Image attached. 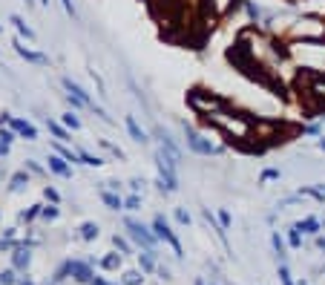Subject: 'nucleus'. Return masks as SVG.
Returning a JSON list of instances; mask_svg holds the SVG:
<instances>
[{
	"label": "nucleus",
	"mask_w": 325,
	"mask_h": 285,
	"mask_svg": "<svg viewBox=\"0 0 325 285\" xmlns=\"http://www.w3.org/2000/svg\"><path fill=\"white\" fill-rule=\"evenodd\" d=\"M69 277L75 279V282L87 285L95 279V271H92V262L89 259H69Z\"/></svg>",
	"instance_id": "423d86ee"
},
{
	"label": "nucleus",
	"mask_w": 325,
	"mask_h": 285,
	"mask_svg": "<svg viewBox=\"0 0 325 285\" xmlns=\"http://www.w3.org/2000/svg\"><path fill=\"white\" fill-rule=\"evenodd\" d=\"M296 231H299V234H308V236H317L319 234V219L317 216H305V219H299L296 222Z\"/></svg>",
	"instance_id": "f3484780"
},
{
	"label": "nucleus",
	"mask_w": 325,
	"mask_h": 285,
	"mask_svg": "<svg viewBox=\"0 0 325 285\" xmlns=\"http://www.w3.org/2000/svg\"><path fill=\"white\" fill-rule=\"evenodd\" d=\"M141 205H144V199H141V193H127V196H124V211H141Z\"/></svg>",
	"instance_id": "5701e85b"
},
{
	"label": "nucleus",
	"mask_w": 325,
	"mask_h": 285,
	"mask_svg": "<svg viewBox=\"0 0 325 285\" xmlns=\"http://www.w3.org/2000/svg\"><path fill=\"white\" fill-rule=\"evenodd\" d=\"M98 196H101V202L107 205V211H124V196L121 193H112V190L101 187L98 190Z\"/></svg>",
	"instance_id": "2eb2a0df"
},
{
	"label": "nucleus",
	"mask_w": 325,
	"mask_h": 285,
	"mask_svg": "<svg viewBox=\"0 0 325 285\" xmlns=\"http://www.w3.org/2000/svg\"><path fill=\"white\" fill-rule=\"evenodd\" d=\"M29 182H32V176L26 173V170H17V173H12L9 176V193H23V190L29 187Z\"/></svg>",
	"instance_id": "ddd939ff"
},
{
	"label": "nucleus",
	"mask_w": 325,
	"mask_h": 285,
	"mask_svg": "<svg viewBox=\"0 0 325 285\" xmlns=\"http://www.w3.org/2000/svg\"><path fill=\"white\" fill-rule=\"evenodd\" d=\"M61 87H64V89H66V92H69V95H78L81 101H87V104H92V95H89V92H87V89L81 87L78 81H72V78H66V75H64V78H61Z\"/></svg>",
	"instance_id": "4468645a"
},
{
	"label": "nucleus",
	"mask_w": 325,
	"mask_h": 285,
	"mask_svg": "<svg viewBox=\"0 0 325 285\" xmlns=\"http://www.w3.org/2000/svg\"><path fill=\"white\" fill-rule=\"evenodd\" d=\"M78 236L84 242H92V239H98V225L95 222H84V225L78 227Z\"/></svg>",
	"instance_id": "412c9836"
},
{
	"label": "nucleus",
	"mask_w": 325,
	"mask_h": 285,
	"mask_svg": "<svg viewBox=\"0 0 325 285\" xmlns=\"http://www.w3.org/2000/svg\"><path fill=\"white\" fill-rule=\"evenodd\" d=\"M245 12H247V17H251V23H259L262 21V9L253 3V0H245Z\"/></svg>",
	"instance_id": "2f4dec72"
},
{
	"label": "nucleus",
	"mask_w": 325,
	"mask_h": 285,
	"mask_svg": "<svg viewBox=\"0 0 325 285\" xmlns=\"http://www.w3.org/2000/svg\"><path fill=\"white\" fill-rule=\"evenodd\" d=\"M181 130H184V144H187V150L196 153V156L210 159V156H224V150H227L224 144H216L213 139H207L202 130H196V127L187 124V121H181Z\"/></svg>",
	"instance_id": "f257e3e1"
},
{
	"label": "nucleus",
	"mask_w": 325,
	"mask_h": 285,
	"mask_svg": "<svg viewBox=\"0 0 325 285\" xmlns=\"http://www.w3.org/2000/svg\"><path fill=\"white\" fill-rule=\"evenodd\" d=\"M46 130H49V136L55 141H64V144H69L72 141V130H66L61 121H55V118H46Z\"/></svg>",
	"instance_id": "f8f14e48"
},
{
	"label": "nucleus",
	"mask_w": 325,
	"mask_h": 285,
	"mask_svg": "<svg viewBox=\"0 0 325 285\" xmlns=\"http://www.w3.org/2000/svg\"><path fill=\"white\" fill-rule=\"evenodd\" d=\"M288 245H291V248H299V245H302V234H299L296 227H291V231H288Z\"/></svg>",
	"instance_id": "4c0bfd02"
},
{
	"label": "nucleus",
	"mask_w": 325,
	"mask_h": 285,
	"mask_svg": "<svg viewBox=\"0 0 325 285\" xmlns=\"http://www.w3.org/2000/svg\"><path fill=\"white\" fill-rule=\"evenodd\" d=\"M66 277H69V259H66V262H61L58 268H55V277H52L46 285H61Z\"/></svg>",
	"instance_id": "bb28decb"
},
{
	"label": "nucleus",
	"mask_w": 325,
	"mask_h": 285,
	"mask_svg": "<svg viewBox=\"0 0 325 285\" xmlns=\"http://www.w3.org/2000/svg\"><path fill=\"white\" fill-rule=\"evenodd\" d=\"M12 130H15L17 139H23V141H37V127L32 124L29 118H15V121H12Z\"/></svg>",
	"instance_id": "1a4fd4ad"
},
{
	"label": "nucleus",
	"mask_w": 325,
	"mask_h": 285,
	"mask_svg": "<svg viewBox=\"0 0 325 285\" xmlns=\"http://www.w3.org/2000/svg\"><path fill=\"white\" fill-rule=\"evenodd\" d=\"M144 282V271H127L121 277V285H141Z\"/></svg>",
	"instance_id": "c756f323"
},
{
	"label": "nucleus",
	"mask_w": 325,
	"mask_h": 285,
	"mask_svg": "<svg viewBox=\"0 0 325 285\" xmlns=\"http://www.w3.org/2000/svg\"><path fill=\"white\" fill-rule=\"evenodd\" d=\"M0 141H3V144H9V147H12V144H15V141H17V132L12 130V127H0Z\"/></svg>",
	"instance_id": "f704fd0d"
},
{
	"label": "nucleus",
	"mask_w": 325,
	"mask_h": 285,
	"mask_svg": "<svg viewBox=\"0 0 325 285\" xmlns=\"http://www.w3.org/2000/svg\"><path fill=\"white\" fill-rule=\"evenodd\" d=\"M9 156V144H3V141H0V159H6Z\"/></svg>",
	"instance_id": "de8ad7c7"
},
{
	"label": "nucleus",
	"mask_w": 325,
	"mask_h": 285,
	"mask_svg": "<svg viewBox=\"0 0 325 285\" xmlns=\"http://www.w3.org/2000/svg\"><path fill=\"white\" fill-rule=\"evenodd\" d=\"M98 144H101V147H104V150H107V153H112V156H116V159H127V156H124V150H121V147H116V144H109V141H107V139H101V141H98Z\"/></svg>",
	"instance_id": "e433bc0d"
},
{
	"label": "nucleus",
	"mask_w": 325,
	"mask_h": 285,
	"mask_svg": "<svg viewBox=\"0 0 325 285\" xmlns=\"http://www.w3.org/2000/svg\"><path fill=\"white\" fill-rule=\"evenodd\" d=\"M61 124H64L66 130L78 132V130H81V118H78V112H75V110H66L64 116H61Z\"/></svg>",
	"instance_id": "aec40b11"
},
{
	"label": "nucleus",
	"mask_w": 325,
	"mask_h": 285,
	"mask_svg": "<svg viewBox=\"0 0 325 285\" xmlns=\"http://www.w3.org/2000/svg\"><path fill=\"white\" fill-rule=\"evenodd\" d=\"M144 187H147V182L141 179V176H132L130 179V190L132 193H144Z\"/></svg>",
	"instance_id": "58836bf2"
},
{
	"label": "nucleus",
	"mask_w": 325,
	"mask_h": 285,
	"mask_svg": "<svg viewBox=\"0 0 325 285\" xmlns=\"http://www.w3.org/2000/svg\"><path fill=\"white\" fill-rule=\"evenodd\" d=\"M156 274H159L161 279H170V268H164V265H159V268H156Z\"/></svg>",
	"instance_id": "49530a36"
},
{
	"label": "nucleus",
	"mask_w": 325,
	"mask_h": 285,
	"mask_svg": "<svg viewBox=\"0 0 325 285\" xmlns=\"http://www.w3.org/2000/svg\"><path fill=\"white\" fill-rule=\"evenodd\" d=\"M61 6H64V12L72 17V21H78V9H75V0H61Z\"/></svg>",
	"instance_id": "ea45409f"
},
{
	"label": "nucleus",
	"mask_w": 325,
	"mask_h": 285,
	"mask_svg": "<svg viewBox=\"0 0 325 285\" xmlns=\"http://www.w3.org/2000/svg\"><path fill=\"white\" fill-rule=\"evenodd\" d=\"M124 127H127V132H130V139L136 141V144L147 147L150 144V132L144 130V127L136 121V116H124Z\"/></svg>",
	"instance_id": "6e6552de"
},
{
	"label": "nucleus",
	"mask_w": 325,
	"mask_h": 285,
	"mask_svg": "<svg viewBox=\"0 0 325 285\" xmlns=\"http://www.w3.org/2000/svg\"><path fill=\"white\" fill-rule=\"evenodd\" d=\"M152 234L159 236L161 242H167V245H170V248H173V254H176V259H181V256H184V248H181V242H179V236L173 234V227H170V222L164 219V216H156V219H152Z\"/></svg>",
	"instance_id": "7ed1b4c3"
},
{
	"label": "nucleus",
	"mask_w": 325,
	"mask_h": 285,
	"mask_svg": "<svg viewBox=\"0 0 325 285\" xmlns=\"http://www.w3.org/2000/svg\"><path fill=\"white\" fill-rule=\"evenodd\" d=\"M9 23H12V26H15V32H17V37H23V41H26V44H35L37 41V32L32 29L29 23L23 21L21 15H12L9 17Z\"/></svg>",
	"instance_id": "9d476101"
},
{
	"label": "nucleus",
	"mask_w": 325,
	"mask_h": 285,
	"mask_svg": "<svg viewBox=\"0 0 325 285\" xmlns=\"http://www.w3.org/2000/svg\"><path fill=\"white\" fill-rule=\"evenodd\" d=\"M0 32H3V23H0Z\"/></svg>",
	"instance_id": "6e6d98bb"
},
{
	"label": "nucleus",
	"mask_w": 325,
	"mask_h": 285,
	"mask_svg": "<svg viewBox=\"0 0 325 285\" xmlns=\"http://www.w3.org/2000/svg\"><path fill=\"white\" fill-rule=\"evenodd\" d=\"M317 147H319V150L325 153V139H319V141H317Z\"/></svg>",
	"instance_id": "3c124183"
},
{
	"label": "nucleus",
	"mask_w": 325,
	"mask_h": 285,
	"mask_svg": "<svg viewBox=\"0 0 325 285\" xmlns=\"http://www.w3.org/2000/svg\"><path fill=\"white\" fill-rule=\"evenodd\" d=\"M12 49L21 55L26 64H35V66H49V55H44V52H37V49H32V46H26V41L23 37H15L12 41Z\"/></svg>",
	"instance_id": "39448f33"
},
{
	"label": "nucleus",
	"mask_w": 325,
	"mask_h": 285,
	"mask_svg": "<svg viewBox=\"0 0 325 285\" xmlns=\"http://www.w3.org/2000/svg\"><path fill=\"white\" fill-rule=\"evenodd\" d=\"M98 265H101L104 271H118V268H121V254H118V251H112V254H107Z\"/></svg>",
	"instance_id": "b1692460"
},
{
	"label": "nucleus",
	"mask_w": 325,
	"mask_h": 285,
	"mask_svg": "<svg viewBox=\"0 0 325 285\" xmlns=\"http://www.w3.org/2000/svg\"><path fill=\"white\" fill-rule=\"evenodd\" d=\"M210 285H216V282H210Z\"/></svg>",
	"instance_id": "4d7b16f0"
},
{
	"label": "nucleus",
	"mask_w": 325,
	"mask_h": 285,
	"mask_svg": "<svg viewBox=\"0 0 325 285\" xmlns=\"http://www.w3.org/2000/svg\"><path fill=\"white\" fill-rule=\"evenodd\" d=\"M41 211H44V205H29L26 211L17 213V222H26V225H29V222H35L37 216H41Z\"/></svg>",
	"instance_id": "4be33fe9"
},
{
	"label": "nucleus",
	"mask_w": 325,
	"mask_h": 285,
	"mask_svg": "<svg viewBox=\"0 0 325 285\" xmlns=\"http://www.w3.org/2000/svg\"><path fill=\"white\" fill-rule=\"evenodd\" d=\"M89 112H92V116L95 118H101V121H104V124H109V127H116V118H112V116H109V112L107 110H104V107H101V104H89Z\"/></svg>",
	"instance_id": "a878e982"
},
{
	"label": "nucleus",
	"mask_w": 325,
	"mask_h": 285,
	"mask_svg": "<svg viewBox=\"0 0 325 285\" xmlns=\"http://www.w3.org/2000/svg\"><path fill=\"white\" fill-rule=\"evenodd\" d=\"M193 285H207V282H204V279H202V277H199V279H196V282H193Z\"/></svg>",
	"instance_id": "603ef678"
},
{
	"label": "nucleus",
	"mask_w": 325,
	"mask_h": 285,
	"mask_svg": "<svg viewBox=\"0 0 325 285\" xmlns=\"http://www.w3.org/2000/svg\"><path fill=\"white\" fill-rule=\"evenodd\" d=\"M317 248H322V251H325V239H322V236L317 239Z\"/></svg>",
	"instance_id": "09e8293b"
},
{
	"label": "nucleus",
	"mask_w": 325,
	"mask_h": 285,
	"mask_svg": "<svg viewBox=\"0 0 325 285\" xmlns=\"http://www.w3.org/2000/svg\"><path fill=\"white\" fill-rule=\"evenodd\" d=\"M44 199L49 202V205H61V193L52 187V184H46V187H44Z\"/></svg>",
	"instance_id": "c9c22d12"
},
{
	"label": "nucleus",
	"mask_w": 325,
	"mask_h": 285,
	"mask_svg": "<svg viewBox=\"0 0 325 285\" xmlns=\"http://www.w3.org/2000/svg\"><path fill=\"white\" fill-rule=\"evenodd\" d=\"M302 132H305V136H319V124H305Z\"/></svg>",
	"instance_id": "a18cd8bd"
},
{
	"label": "nucleus",
	"mask_w": 325,
	"mask_h": 285,
	"mask_svg": "<svg viewBox=\"0 0 325 285\" xmlns=\"http://www.w3.org/2000/svg\"><path fill=\"white\" fill-rule=\"evenodd\" d=\"M138 262H141V271H144V274H152V271L159 268V262H156V251L152 248L141 251V254H138Z\"/></svg>",
	"instance_id": "a211bd4d"
},
{
	"label": "nucleus",
	"mask_w": 325,
	"mask_h": 285,
	"mask_svg": "<svg viewBox=\"0 0 325 285\" xmlns=\"http://www.w3.org/2000/svg\"><path fill=\"white\" fill-rule=\"evenodd\" d=\"M282 179V170H276V167H265L259 173V184H267V182H279Z\"/></svg>",
	"instance_id": "c85d7f7f"
},
{
	"label": "nucleus",
	"mask_w": 325,
	"mask_h": 285,
	"mask_svg": "<svg viewBox=\"0 0 325 285\" xmlns=\"http://www.w3.org/2000/svg\"><path fill=\"white\" fill-rule=\"evenodd\" d=\"M78 153H81V164H87V167H104V164H107L101 156L89 153V150H78Z\"/></svg>",
	"instance_id": "393cba45"
},
{
	"label": "nucleus",
	"mask_w": 325,
	"mask_h": 285,
	"mask_svg": "<svg viewBox=\"0 0 325 285\" xmlns=\"http://www.w3.org/2000/svg\"><path fill=\"white\" fill-rule=\"evenodd\" d=\"M104 184H107V190H112V193H121V187H124L118 179H109V182H104Z\"/></svg>",
	"instance_id": "c03bdc74"
},
{
	"label": "nucleus",
	"mask_w": 325,
	"mask_h": 285,
	"mask_svg": "<svg viewBox=\"0 0 325 285\" xmlns=\"http://www.w3.org/2000/svg\"><path fill=\"white\" fill-rule=\"evenodd\" d=\"M41 3H44V6H49V3H52V0H41Z\"/></svg>",
	"instance_id": "5fc2aeb1"
},
{
	"label": "nucleus",
	"mask_w": 325,
	"mask_h": 285,
	"mask_svg": "<svg viewBox=\"0 0 325 285\" xmlns=\"http://www.w3.org/2000/svg\"><path fill=\"white\" fill-rule=\"evenodd\" d=\"M12 121H15V116H12L9 110L0 112V127H12Z\"/></svg>",
	"instance_id": "79ce46f5"
},
{
	"label": "nucleus",
	"mask_w": 325,
	"mask_h": 285,
	"mask_svg": "<svg viewBox=\"0 0 325 285\" xmlns=\"http://www.w3.org/2000/svg\"><path fill=\"white\" fill-rule=\"evenodd\" d=\"M61 216V207L58 205H44V211H41V219L44 222H55Z\"/></svg>",
	"instance_id": "473e14b6"
},
{
	"label": "nucleus",
	"mask_w": 325,
	"mask_h": 285,
	"mask_svg": "<svg viewBox=\"0 0 325 285\" xmlns=\"http://www.w3.org/2000/svg\"><path fill=\"white\" fill-rule=\"evenodd\" d=\"M29 265H32V248L21 245V248L12 251V268L15 271H29Z\"/></svg>",
	"instance_id": "9b49d317"
},
{
	"label": "nucleus",
	"mask_w": 325,
	"mask_h": 285,
	"mask_svg": "<svg viewBox=\"0 0 325 285\" xmlns=\"http://www.w3.org/2000/svg\"><path fill=\"white\" fill-rule=\"evenodd\" d=\"M173 216H176V222H179V225H190V213L184 211V207H176Z\"/></svg>",
	"instance_id": "a19ab883"
},
{
	"label": "nucleus",
	"mask_w": 325,
	"mask_h": 285,
	"mask_svg": "<svg viewBox=\"0 0 325 285\" xmlns=\"http://www.w3.org/2000/svg\"><path fill=\"white\" fill-rule=\"evenodd\" d=\"M216 216H219V222H222V227L227 231V227H231V213H227V211H219Z\"/></svg>",
	"instance_id": "37998d69"
},
{
	"label": "nucleus",
	"mask_w": 325,
	"mask_h": 285,
	"mask_svg": "<svg viewBox=\"0 0 325 285\" xmlns=\"http://www.w3.org/2000/svg\"><path fill=\"white\" fill-rule=\"evenodd\" d=\"M112 245H116V251L118 254H132V245H130V239L127 236H112Z\"/></svg>",
	"instance_id": "7c9ffc66"
},
{
	"label": "nucleus",
	"mask_w": 325,
	"mask_h": 285,
	"mask_svg": "<svg viewBox=\"0 0 325 285\" xmlns=\"http://www.w3.org/2000/svg\"><path fill=\"white\" fill-rule=\"evenodd\" d=\"M17 271L15 268H6V271H0V285H17L21 279L15 277Z\"/></svg>",
	"instance_id": "72a5a7b5"
},
{
	"label": "nucleus",
	"mask_w": 325,
	"mask_h": 285,
	"mask_svg": "<svg viewBox=\"0 0 325 285\" xmlns=\"http://www.w3.org/2000/svg\"><path fill=\"white\" fill-rule=\"evenodd\" d=\"M46 167H49V173L61 176V179H72V164L64 159V156H58L55 150H52L49 156H46Z\"/></svg>",
	"instance_id": "0eeeda50"
},
{
	"label": "nucleus",
	"mask_w": 325,
	"mask_h": 285,
	"mask_svg": "<svg viewBox=\"0 0 325 285\" xmlns=\"http://www.w3.org/2000/svg\"><path fill=\"white\" fill-rule=\"evenodd\" d=\"M23 3H26V6H35V0H23Z\"/></svg>",
	"instance_id": "864d4df0"
},
{
	"label": "nucleus",
	"mask_w": 325,
	"mask_h": 285,
	"mask_svg": "<svg viewBox=\"0 0 325 285\" xmlns=\"http://www.w3.org/2000/svg\"><path fill=\"white\" fill-rule=\"evenodd\" d=\"M124 227H127V236H130L132 242H138L141 248H152L156 251V242H159V236L152 234V227L144 225V222L132 219V216H127L124 219Z\"/></svg>",
	"instance_id": "f03ea898"
},
{
	"label": "nucleus",
	"mask_w": 325,
	"mask_h": 285,
	"mask_svg": "<svg viewBox=\"0 0 325 285\" xmlns=\"http://www.w3.org/2000/svg\"><path fill=\"white\" fill-rule=\"evenodd\" d=\"M271 245H274V251H276V259H279V262H285V259H288V245H285V239L279 236V231H274V234H271Z\"/></svg>",
	"instance_id": "6ab92c4d"
},
{
	"label": "nucleus",
	"mask_w": 325,
	"mask_h": 285,
	"mask_svg": "<svg viewBox=\"0 0 325 285\" xmlns=\"http://www.w3.org/2000/svg\"><path fill=\"white\" fill-rule=\"evenodd\" d=\"M17 285H35V282H32V279L26 277V279H21V282H17Z\"/></svg>",
	"instance_id": "8fccbe9b"
},
{
	"label": "nucleus",
	"mask_w": 325,
	"mask_h": 285,
	"mask_svg": "<svg viewBox=\"0 0 325 285\" xmlns=\"http://www.w3.org/2000/svg\"><path fill=\"white\" fill-rule=\"evenodd\" d=\"M152 136L159 139V150H161V153L170 156L176 164H181V147H179V141L170 136V130H164V127H156V130H152Z\"/></svg>",
	"instance_id": "20e7f679"
},
{
	"label": "nucleus",
	"mask_w": 325,
	"mask_h": 285,
	"mask_svg": "<svg viewBox=\"0 0 325 285\" xmlns=\"http://www.w3.org/2000/svg\"><path fill=\"white\" fill-rule=\"evenodd\" d=\"M23 170H26V173H29V176H46V170H49V167H44V164H41V161H37V159H26V164H23Z\"/></svg>",
	"instance_id": "cd10ccee"
},
{
	"label": "nucleus",
	"mask_w": 325,
	"mask_h": 285,
	"mask_svg": "<svg viewBox=\"0 0 325 285\" xmlns=\"http://www.w3.org/2000/svg\"><path fill=\"white\" fill-rule=\"evenodd\" d=\"M202 216H204V222H207V225L213 227V231H216V236L222 239V245H227V231L222 227V222H219V216H216V213L210 211V207H204V211H202Z\"/></svg>",
	"instance_id": "dca6fc26"
}]
</instances>
